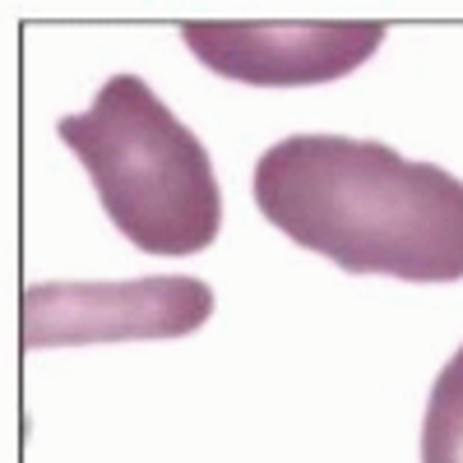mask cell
Masks as SVG:
<instances>
[{"label": "cell", "mask_w": 463, "mask_h": 463, "mask_svg": "<svg viewBox=\"0 0 463 463\" xmlns=\"http://www.w3.org/2000/svg\"><path fill=\"white\" fill-rule=\"evenodd\" d=\"M56 135L93 176L121 237L148 255L209 250L222 227V195L209 148L139 74H111L89 111L56 121Z\"/></svg>", "instance_id": "obj_2"}, {"label": "cell", "mask_w": 463, "mask_h": 463, "mask_svg": "<svg viewBox=\"0 0 463 463\" xmlns=\"http://www.w3.org/2000/svg\"><path fill=\"white\" fill-rule=\"evenodd\" d=\"M213 316V292L200 279H139L102 288H28L24 343L61 347L93 338H181Z\"/></svg>", "instance_id": "obj_4"}, {"label": "cell", "mask_w": 463, "mask_h": 463, "mask_svg": "<svg viewBox=\"0 0 463 463\" xmlns=\"http://www.w3.org/2000/svg\"><path fill=\"white\" fill-rule=\"evenodd\" d=\"M255 204L283 237L347 274L463 279V181L380 139H279L255 163Z\"/></svg>", "instance_id": "obj_1"}, {"label": "cell", "mask_w": 463, "mask_h": 463, "mask_svg": "<svg viewBox=\"0 0 463 463\" xmlns=\"http://www.w3.org/2000/svg\"><path fill=\"white\" fill-rule=\"evenodd\" d=\"M421 463H463V347L431 384L427 421H421Z\"/></svg>", "instance_id": "obj_5"}, {"label": "cell", "mask_w": 463, "mask_h": 463, "mask_svg": "<svg viewBox=\"0 0 463 463\" xmlns=\"http://www.w3.org/2000/svg\"><path fill=\"white\" fill-rule=\"evenodd\" d=\"M185 47L232 84L297 89L353 74L384 43V24H185Z\"/></svg>", "instance_id": "obj_3"}]
</instances>
